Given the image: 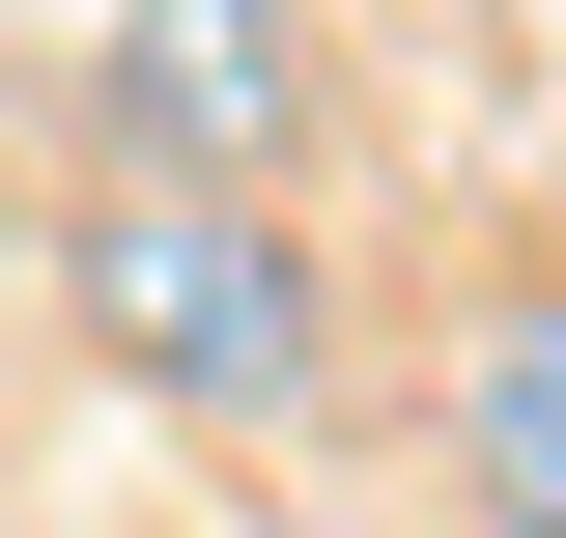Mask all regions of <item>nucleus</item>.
I'll return each mask as SVG.
<instances>
[{
    "label": "nucleus",
    "mask_w": 566,
    "mask_h": 538,
    "mask_svg": "<svg viewBox=\"0 0 566 538\" xmlns=\"http://www.w3.org/2000/svg\"><path fill=\"white\" fill-rule=\"evenodd\" d=\"M85 312H114V369H170L199 425H283V397H312V340H340L312 256H283L255 199H199V170H142V199L85 227Z\"/></svg>",
    "instance_id": "nucleus-1"
},
{
    "label": "nucleus",
    "mask_w": 566,
    "mask_h": 538,
    "mask_svg": "<svg viewBox=\"0 0 566 538\" xmlns=\"http://www.w3.org/2000/svg\"><path fill=\"white\" fill-rule=\"evenodd\" d=\"M453 425H482V510H510V538H566V312H510Z\"/></svg>",
    "instance_id": "nucleus-2"
},
{
    "label": "nucleus",
    "mask_w": 566,
    "mask_h": 538,
    "mask_svg": "<svg viewBox=\"0 0 566 538\" xmlns=\"http://www.w3.org/2000/svg\"><path fill=\"white\" fill-rule=\"evenodd\" d=\"M142 85L199 114V199L255 170V114H283V58H255V0H142Z\"/></svg>",
    "instance_id": "nucleus-3"
}]
</instances>
